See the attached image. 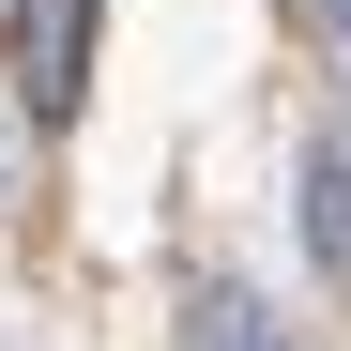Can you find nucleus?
<instances>
[{
	"label": "nucleus",
	"instance_id": "1",
	"mask_svg": "<svg viewBox=\"0 0 351 351\" xmlns=\"http://www.w3.org/2000/svg\"><path fill=\"white\" fill-rule=\"evenodd\" d=\"M16 77H31L46 123H62V107L92 92V0H16Z\"/></svg>",
	"mask_w": 351,
	"mask_h": 351
},
{
	"label": "nucleus",
	"instance_id": "2",
	"mask_svg": "<svg viewBox=\"0 0 351 351\" xmlns=\"http://www.w3.org/2000/svg\"><path fill=\"white\" fill-rule=\"evenodd\" d=\"M184 351H290L260 306H245V290H199V321H184Z\"/></svg>",
	"mask_w": 351,
	"mask_h": 351
},
{
	"label": "nucleus",
	"instance_id": "3",
	"mask_svg": "<svg viewBox=\"0 0 351 351\" xmlns=\"http://www.w3.org/2000/svg\"><path fill=\"white\" fill-rule=\"evenodd\" d=\"M306 245L351 275V153H321V168H306Z\"/></svg>",
	"mask_w": 351,
	"mask_h": 351
},
{
	"label": "nucleus",
	"instance_id": "4",
	"mask_svg": "<svg viewBox=\"0 0 351 351\" xmlns=\"http://www.w3.org/2000/svg\"><path fill=\"white\" fill-rule=\"evenodd\" d=\"M321 31H336V46H351V0H321Z\"/></svg>",
	"mask_w": 351,
	"mask_h": 351
}]
</instances>
